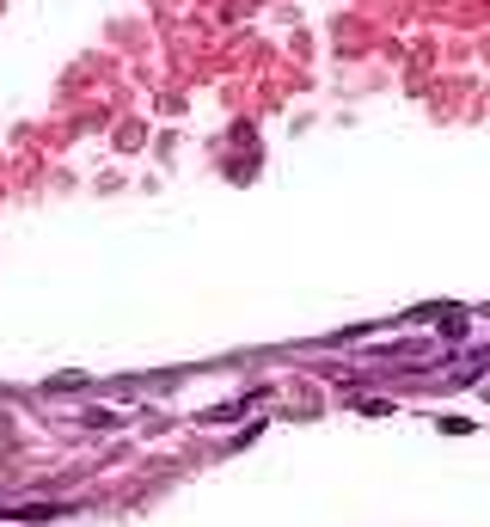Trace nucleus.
Instances as JSON below:
<instances>
[{
    "instance_id": "obj_1",
    "label": "nucleus",
    "mask_w": 490,
    "mask_h": 527,
    "mask_svg": "<svg viewBox=\"0 0 490 527\" xmlns=\"http://www.w3.org/2000/svg\"><path fill=\"white\" fill-rule=\"evenodd\" d=\"M478 374H490V350H472V356L454 368V381H478Z\"/></svg>"
},
{
    "instance_id": "obj_2",
    "label": "nucleus",
    "mask_w": 490,
    "mask_h": 527,
    "mask_svg": "<svg viewBox=\"0 0 490 527\" xmlns=\"http://www.w3.org/2000/svg\"><path fill=\"white\" fill-rule=\"evenodd\" d=\"M466 331V313L459 307H442V338H459Z\"/></svg>"
}]
</instances>
